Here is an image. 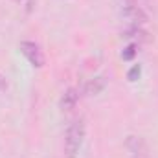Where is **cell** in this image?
<instances>
[{"instance_id":"1","label":"cell","mask_w":158,"mask_h":158,"mask_svg":"<svg viewBox=\"0 0 158 158\" xmlns=\"http://www.w3.org/2000/svg\"><path fill=\"white\" fill-rule=\"evenodd\" d=\"M85 140V121L83 119H76L70 123L66 136H64V156L66 158H76L83 145Z\"/></svg>"},{"instance_id":"2","label":"cell","mask_w":158,"mask_h":158,"mask_svg":"<svg viewBox=\"0 0 158 158\" xmlns=\"http://www.w3.org/2000/svg\"><path fill=\"white\" fill-rule=\"evenodd\" d=\"M19 50H20V53L30 61L31 66H35V68H42V66H44V55H42L40 48L35 42H31V40H22L20 46H19Z\"/></svg>"},{"instance_id":"3","label":"cell","mask_w":158,"mask_h":158,"mask_svg":"<svg viewBox=\"0 0 158 158\" xmlns=\"http://www.w3.org/2000/svg\"><path fill=\"white\" fill-rule=\"evenodd\" d=\"M121 17L131 24V26H138V28H142L145 22H147V15H145V11L140 7V6H127V7H123V13H121Z\"/></svg>"},{"instance_id":"4","label":"cell","mask_w":158,"mask_h":158,"mask_svg":"<svg viewBox=\"0 0 158 158\" xmlns=\"http://www.w3.org/2000/svg\"><path fill=\"white\" fill-rule=\"evenodd\" d=\"M127 147L131 151L132 158H145L147 156V149H145V143L142 138H136V136H129L127 140Z\"/></svg>"},{"instance_id":"5","label":"cell","mask_w":158,"mask_h":158,"mask_svg":"<svg viewBox=\"0 0 158 158\" xmlns=\"http://www.w3.org/2000/svg\"><path fill=\"white\" fill-rule=\"evenodd\" d=\"M123 37L132 39L134 40V44H136V42H149V40H151V35H149L145 30L138 28V26H131V28L123 33Z\"/></svg>"},{"instance_id":"6","label":"cell","mask_w":158,"mask_h":158,"mask_svg":"<svg viewBox=\"0 0 158 158\" xmlns=\"http://www.w3.org/2000/svg\"><path fill=\"white\" fill-rule=\"evenodd\" d=\"M105 85H107L105 77H101V76L92 77L88 83H86V85H85V92H86V96H98L99 92H103Z\"/></svg>"},{"instance_id":"7","label":"cell","mask_w":158,"mask_h":158,"mask_svg":"<svg viewBox=\"0 0 158 158\" xmlns=\"http://www.w3.org/2000/svg\"><path fill=\"white\" fill-rule=\"evenodd\" d=\"M77 99H79V94L74 88H68V90L63 94V98H61V109H63V110H72V109H76Z\"/></svg>"},{"instance_id":"8","label":"cell","mask_w":158,"mask_h":158,"mask_svg":"<svg viewBox=\"0 0 158 158\" xmlns=\"http://www.w3.org/2000/svg\"><path fill=\"white\" fill-rule=\"evenodd\" d=\"M136 52H138V46L132 42V44H129V46L123 50L121 59H123V61H132V59H134V55H136Z\"/></svg>"},{"instance_id":"9","label":"cell","mask_w":158,"mask_h":158,"mask_svg":"<svg viewBox=\"0 0 158 158\" xmlns=\"http://www.w3.org/2000/svg\"><path fill=\"white\" fill-rule=\"evenodd\" d=\"M140 74H142V68H140V64H134V66L129 70L127 79H129V81H136V79L140 77Z\"/></svg>"},{"instance_id":"10","label":"cell","mask_w":158,"mask_h":158,"mask_svg":"<svg viewBox=\"0 0 158 158\" xmlns=\"http://www.w3.org/2000/svg\"><path fill=\"white\" fill-rule=\"evenodd\" d=\"M15 2H22V0H15Z\"/></svg>"}]
</instances>
